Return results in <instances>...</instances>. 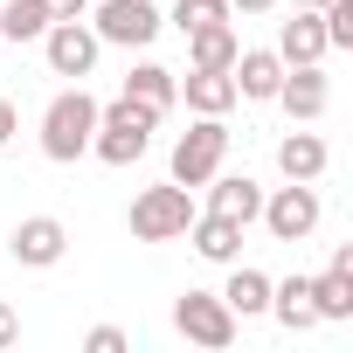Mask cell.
<instances>
[{
    "mask_svg": "<svg viewBox=\"0 0 353 353\" xmlns=\"http://www.w3.org/2000/svg\"><path fill=\"white\" fill-rule=\"evenodd\" d=\"M229 77H236V97L270 104V97H277V83H284V56H277V49H236Z\"/></svg>",
    "mask_w": 353,
    "mask_h": 353,
    "instance_id": "13",
    "label": "cell"
},
{
    "mask_svg": "<svg viewBox=\"0 0 353 353\" xmlns=\"http://www.w3.org/2000/svg\"><path fill=\"white\" fill-rule=\"evenodd\" d=\"M291 8H325V0H291Z\"/></svg>",
    "mask_w": 353,
    "mask_h": 353,
    "instance_id": "29",
    "label": "cell"
},
{
    "mask_svg": "<svg viewBox=\"0 0 353 353\" xmlns=\"http://www.w3.org/2000/svg\"><path fill=\"white\" fill-rule=\"evenodd\" d=\"M270 319H277L284 332H312V325H319L312 277H284V284H270Z\"/></svg>",
    "mask_w": 353,
    "mask_h": 353,
    "instance_id": "17",
    "label": "cell"
},
{
    "mask_svg": "<svg viewBox=\"0 0 353 353\" xmlns=\"http://www.w3.org/2000/svg\"><path fill=\"white\" fill-rule=\"evenodd\" d=\"M42 8H49V21H83L90 0H42Z\"/></svg>",
    "mask_w": 353,
    "mask_h": 353,
    "instance_id": "25",
    "label": "cell"
},
{
    "mask_svg": "<svg viewBox=\"0 0 353 353\" xmlns=\"http://www.w3.org/2000/svg\"><path fill=\"white\" fill-rule=\"evenodd\" d=\"M277 56H284V63H325V56H332L319 8H298V14H291V21L277 28Z\"/></svg>",
    "mask_w": 353,
    "mask_h": 353,
    "instance_id": "14",
    "label": "cell"
},
{
    "mask_svg": "<svg viewBox=\"0 0 353 353\" xmlns=\"http://www.w3.org/2000/svg\"><path fill=\"white\" fill-rule=\"evenodd\" d=\"M325 139L319 132H284L277 139V173H284V181H319V173H325Z\"/></svg>",
    "mask_w": 353,
    "mask_h": 353,
    "instance_id": "16",
    "label": "cell"
},
{
    "mask_svg": "<svg viewBox=\"0 0 353 353\" xmlns=\"http://www.w3.org/2000/svg\"><path fill=\"white\" fill-rule=\"evenodd\" d=\"M236 49H243V42H236V28H229V21L194 28V35H188V70H229V63H236Z\"/></svg>",
    "mask_w": 353,
    "mask_h": 353,
    "instance_id": "18",
    "label": "cell"
},
{
    "mask_svg": "<svg viewBox=\"0 0 353 353\" xmlns=\"http://www.w3.org/2000/svg\"><path fill=\"white\" fill-rule=\"evenodd\" d=\"M312 305H319V319H353V270H319L312 277Z\"/></svg>",
    "mask_w": 353,
    "mask_h": 353,
    "instance_id": "21",
    "label": "cell"
},
{
    "mask_svg": "<svg viewBox=\"0 0 353 353\" xmlns=\"http://www.w3.org/2000/svg\"><path fill=\"white\" fill-rule=\"evenodd\" d=\"M277 0H229V14H270Z\"/></svg>",
    "mask_w": 353,
    "mask_h": 353,
    "instance_id": "28",
    "label": "cell"
},
{
    "mask_svg": "<svg viewBox=\"0 0 353 353\" xmlns=\"http://www.w3.org/2000/svg\"><path fill=\"white\" fill-rule=\"evenodd\" d=\"M152 132H159V111L118 90V104H97V132H90V152H97L104 166H132V159H145Z\"/></svg>",
    "mask_w": 353,
    "mask_h": 353,
    "instance_id": "1",
    "label": "cell"
},
{
    "mask_svg": "<svg viewBox=\"0 0 353 353\" xmlns=\"http://www.w3.org/2000/svg\"><path fill=\"white\" fill-rule=\"evenodd\" d=\"M83 346H90V353H125V332H118V325H97Z\"/></svg>",
    "mask_w": 353,
    "mask_h": 353,
    "instance_id": "24",
    "label": "cell"
},
{
    "mask_svg": "<svg viewBox=\"0 0 353 353\" xmlns=\"http://www.w3.org/2000/svg\"><path fill=\"white\" fill-rule=\"evenodd\" d=\"M222 305H229L236 319L270 312V277H263V270H250V263H236V270H229V284H222Z\"/></svg>",
    "mask_w": 353,
    "mask_h": 353,
    "instance_id": "19",
    "label": "cell"
},
{
    "mask_svg": "<svg viewBox=\"0 0 353 353\" xmlns=\"http://www.w3.org/2000/svg\"><path fill=\"white\" fill-rule=\"evenodd\" d=\"M201 188H208V215H229V222H243V229L263 215V188L250 181V173H222V166H215Z\"/></svg>",
    "mask_w": 353,
    "mask_h": 353,
    "instance_id": "11",
    "label": "cell"
},
{
    "mask_svg": "<svg viewBox=\"0 0 353 353\" xmlns=\"http://www.w3.org/2000/svg\"><path fill=\"white\" fill-rule=\"evenodd\" d=\"M173 97H188V111H201V118H229L236 111V77L229 70H188V77H173Z\"/></svg>",
    "mask_w": 353,
    "mask_h": 353,
    "instance_id": "12",
    "label": "cell"
},
{
    "mask_svg": "<svg viewBox=\"0 0 353 353\" xmlns=\"http://www.w3.org/2000/svg\"><path fill=\"white\" fill-rule=\"evenodd\" d=\"M222 159H229V125H222V118H201V125H188L181 139H173V181H181V188H201Z\"/></svg>",
    "mask_w": 353,
    "mask_h": 353,
    "instance_id": "6",
    "label": "cell"
},
{
    "mask_svg": "<svg viewBox=\"0 0 353 353\" xmlns=\"http://www.w3.org/2000/svg\"><path fill=\"white\" fill-rule=\"evenodd\" d=\"M42 35H49L42 0H0V42H42Z\"/></svg>",
    "mask_w": 353,
    "mask_h": 353,
    "instance_id": "20",
    "label": "cell"
},
{
    "mask_svg": "<svg viewBox=\"0 0 353 353\" xmlns=\"http://www.w3.org/2000/svg\"><path fill=\"white\" fill-rule=\"evenodd\" d=\"M42 56H49V70H56V77H77V83H83V77L97 70L104 42H97V28H90V21H49Z\"/></svg>",
    "mask_w": 353,
    "mask_h": 353,
    "instance_id": "8",
    "label": "cell"
},
{
    "mask_svg": "<svg viewBox=\"0 0 353 353\" xmlns=\"http://www.w3.org/2000/svg\"><path fill=\"white\" fill-rule=\"evenodd\" d=\"M270 104H284L298 125H312V118H325L332 83H325V70H319V63H284V83H277V97H270Z\"/></svg>",
    "mask_w": 353,
    "mask_h": 353,
    "instance_id": "10",
    "label": "cell"
},
{
    "mask_svg": "<svg viewBox=\"0 0 353 353\" xmlns=\"http://www.w3.org/2000/svg\"><path fill=\"white\" fill-rule=\"evenodd\" d=\"M90 132H97V97L83 83L63 90V97H49V111H42V152L56 166H77L90 152Z\"/></svg>",
    "mask_w": 353,
    "mask_h": 353,
    "instance_id": "2",
    "label": "cell"
},
{
    "mask_svg": "<svg viewBox=\"0 0 353 353\" xmlns=\"http://www.w3.org/2000/svg\"><path fill=\"white\" fill-rule=\"evenodd\" d=\"M188 243H194V256H208V263H236V256H243V222H229V215H194V222H188Z\"/></svg>",
    "mask_w": 353,
    "mask_h": 353,
    "instance_id": "15",
    "label": "cell"
},
{
    "mask_svg": "<svg viewBox=\"0 0 353 353\" xmlns=\"http://www.w3.org/2000/svg\"><path fill=\"white\" fill-rule=\"evenodd\" d=\"M125 97H139V104H152L159 118L173 111V70H159V63H139L132 77H125Z\"/></svg>",
    "mask_w": 353,
    "mask_h": 353,
    "instance_id": "22",
    "label": "cell"
},
{
    "mask_svg": "<svg viewBox=\"0 0 353 353\" xmlns=\"http://www.w3.org/2000/svg\"><path fill=\"white\" fill-rule=\"evenodd\" d=\"M90 28H97V42H111V49H145V42L166 28V14L152 8V0H104Z\"/></svg>",
    "mask_w": 353,
    "mask_h": 353,
    "instance_id": "7",
    "label": "cell"
},
{
    "mask_svg": "<svg viewBox=\"0 0 353 353\" xmlns=\"http://www.w3.org/2000/svg\"><path fill=\"white\" fill-rule=\"evenodd\" d=\"M21 339V319H14V305H0V346H14Z\"/></svg>",
    "mask_w": 353,
    "mask_h": 353,
    "instance_id": "27",
    "label": "cell"
},
{
    "mask_svg": "<svg viewBox=\"0 0 353 353\" xmlns=\"http://www.w3.org/2000/svg\"><path fill=\"white\" fill-rule=\"evenodd\" d=\"M173 325H181L194 346H208V353H222V346H236V312L222 305V291H181V305H173Z\"/></svg>",
    "mask_w": 353,
    "mask_h": 353,
    "instance_id": "5",
    "label": "cell"
},
{
    "mask_svg": "<svg viewBox=\"0 0 353 353\" xmlns=\"http://www.w3.org/2000/svg\"><path fill=\"white\" fill-rule=\"evenodd\" d=\"M8 256H14L21 270H56V263L70 256V229H63L56 215H28V222H14Z\"/></svg>",
    "mask_w": 353,
    "mask_h": 353,
    "instance_id": "9",
    "label": "cell"
},
{
    "mask_svg": "<svg viewBox=\"0 0 353 353\" xmlns=\"http://www.w3.org/2000/svg\"><path fill=\"white\" fill-rule=\"evenodd\" d=\"M319 215H325V201H319V181H284L277 194H263V229L277 236V243H305L312 229H319Z\"/></svg>",
    "mask_w": 353,
    "mask_h": 353,
    "instance_id": "4",
    "label": "cell"
},
{
    "mask_svg": "<svg viewBox=\"0 0 353 353\" xmlns=\"http://www.w3.org/2000/svg\"><path fill=\"white\" fill-rule=\"evenodd\" d=\"M181 35H194V28H215V21H229V0H173V14H166Z\"/></svg>",
    "mask_w": 353,
    "mask_h": 353,
    "instance_id": "23",
    "label": "cell"
},
{
    "mask_svg": "<svg viewBox=\"0 0 353 353\" xmlns=\"http://www.w3.org/2000/svg\"><path fill=\"white\" fill-rule=\"evenodd\" d=\"M14 132H21V111H14V104H8V97H0V145H8V139H14Z\"/></svg>",
    "mask_w": 353,
    "mask_h": 353,
    "instance_id": "26",
    "label": "cell"
},
{
    "mask_svg": "<svg viewBox=\"0 0 353 353\" xmlns=\"http://www.w3.org/2000/svg\"><path fill=\"white\" fill-rule=\"evenodd\" d=\"M125 222H132L139 243H181L188 222H194V188H181V181L145 188V194H132V215Z\"/></svg>",
    "mask_w": 353,
    "mask_h": 353,
    "instance_id": "3",
    "label": "cell"
}]
</instances>
